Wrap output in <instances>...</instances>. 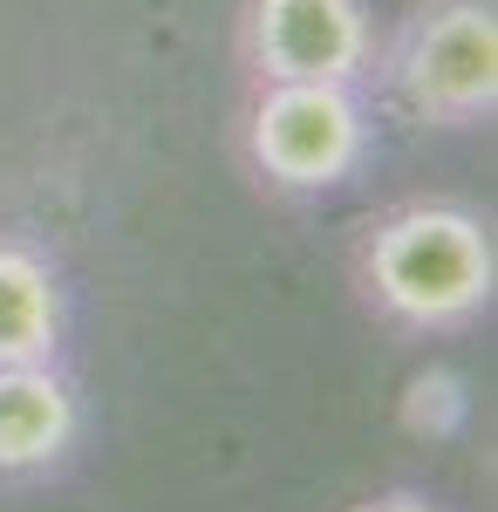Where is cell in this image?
I'll use <instances>...</instances> for the list:
<instances>
[{
	"instance_id": "6da1fadb",
	"label": "cell",
	"mask_w": 498,
	"mask_h": 512,
	"mask_svg": "<svg viewBox=\"0 0 498 512\" xmlns=\"http://www.w3.org/2000/svg\"><path fill=\"white\" fill-rule=\"evenodd\" d=\"M369 287L396 321L444 328L492 301V233L458 205L396 212L369 239Z\"/></svg>"
},
{
	"instance_id": "7a4b0ae2",
	"label": "cell",
	"mask_w": 498,
	"mask_h": 512,
	"mask_svg": "<svg viewBox=\"0 0 498 512\" xmlns=\"http://www.w3.org/2000/svg\"><path fill=\"white\" fill-rule=\"evenodd\" d=\"M396 89L417 117L471 123L498 103V14L492 0H444L417 14L396 48Z\"/></svg>"
},
{
	"instance_id": "3957f363",
	"label": "cell",
	"mask_w": 498,
	"mask_h": 512,
	"mask_svg": "<svg viewBox=\"0 0 498 512\" xmlns=\"http://www.w3.org/2000/svg\"><path fill=\"white\" fill-rule=\"evenodd\" d=\"M253 158L273 185H335L362 158V110L348 82H273L253 110Z\"/></svg>"
},
{
	"instance_id": "277c9868",
	"label": "cell",
	"mask_w": 498,
	"mask_h": 512,
	"mask_svg": "<svg viewBox=\"0 0 498 512\" xmlns=\"http://www.w3.org/2000/svg\"><path fill=\"white\" fill-rule=\"evenodd\" d=\"M253 62L267 82H348L369 62L355 0H253Z\"/></svg>"
},
{
	"instance_id": "5b68a950",
	"label": "cell",
	"mask_w": 498,
	"mask_h": 512,
	"mask_svg": "<svg viewBox=\"0 0 498 512\" xmlns=\"http://www.w3.org/2000/svg\"><path fill=\"white\" fill-rule=\"evenodd\" d=\"M76 403L48 362H0V472H41L69 451Z\"/></svg>"
},
{
	"instance_id": "8992f818",
	"label": "cell",
	"mask_w": 498,
	"mask_h": 512,
	"mask_svg": "<svg viewBox=\"0 0 498 512\" xmlns=\"http://www.w3.org/2000/svg\"><path fill=\"white\" fill-rule=\"evenodd\" d=\"M55 349V274L35 253L0 246V362H48Z\"/></svg>"
},
{
	"instance_id": "52a82bcc",
	"label": "cell",
	"mask_w": 498,
	"mask_h": 512,
	"mask_svg": "<svg viewBox=\"0 0 498 512\" xmlns=\"http://www.w3.org/2000/svg\"><path fill=\"white\" fill-rule=\"evenodd\" d=\"M403 424H410L417 437H451L464 424V383L451 376V369H423V376H410Z\"/></svg>"
},
{
	"instance_id": "ba28073f",
	"label": "cell",
	"mask_w": 498,
	"mask_h": 512,
	"mask_svg": "<svg viewBox=\"0 0 498 512\" xmlns=\"http://www.w3.org/2000/svg\"><path fill=\"white\" fill-rule=\"evenodd\" d=\"M369 512H430V506H417V499H389V506H369Z\"/></svg>"
}]
</instances>
